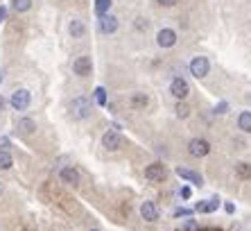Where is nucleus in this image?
<instances>
[{
  "mask_svg": "<svg viewBox=\"0 0 251 231\" xmlns=\"http://www.w3.org/2000/svg\"><path fill=\"white\" fill-rule=\"evenodd\" d=\"M68 109H70L73 120H84V118H88V116L93 114V102L86 95H77V98H73Z\"/></svg>",
  "mask_w": 251,
  "mask_h": 231,
  "instance_id": "nucleus-1",
  "label": "nucleus"
},
{
  "mask_svg": "<svg viewBox=\"0 0 251 231\" xmlns=\"http://www.w3.org/2000/svg\"><path fill=\"white\" fill-rule=\"evenodd\" d=\"M29 104H32V93L27 88H16L12 93V98H9V107L14 111H25Z\"/></svg>",
  "mask_w": 251,
  "mask_h": 231,
  "instance_id": "nucleus-2",
  "label": "nucleus"
},
{
  "mask_svg": "<svg viewBox=\"0 0 251 231\" xmlns=\"http://www.w3.org/2000/svg\"><path fill=\"white\" fill-rule=\"evenodd\" d=\"M73 73L77 77H88L93 73V59L91 55H79V57L73 59Z\"/></svg>",
  "mask_w": 251,
  "mask_h": 231,
  "instance_id": "nucleus-3",
  "label": "nucleus"
},
{
  "mask_svg": "<svg viewBox=\"0 0 251 231\" xmlns=\"http://www.w3.org/2000/svg\"><path fill=\"white\" fill-rule=\"evenodd\" d=\"M125 143L123 134L118 132V129H109V132H104V136H102V147H104L106 152H116L120 150Z\"/></svg>",
  "mask_w": 251,
  "mask_h": 231,
  "instance_id": "nucleus-4",
  "label": "nucleus"
},
{
  "mask_svg": "<svg viewBox=\"0 0 251 231\" xmlns=\"http://www.w3.org/2000/svg\"><path fill=\"white\" fill-rule=\"evenodd\" d=\"M170 93H172L179 102H183V100L190 95V84H188L183 77H175V80L170 82Z\"/></svg>",
  "mask_w": 251,
  "mask_h": 231,
  "instance_id": "nucleus-5",
  "label": "nucleus"
},
{
  "mask_svg": "<svg viewBox=\"0 0 251 231\" xmlns=\"http://www.w3.org/2000/svg\"><path fill=\"white\" fill-rule=\"evenodd\" d=\"M190 75L197 77V80H204L206 75H208V70H210V64H208V59L206 57H193L190 59Z\"/></svg>",
  "mask_w": 251,
  "mask_h": 231,
  "instance_id": "nucleus-6",
  "label": "nucleus"
},
{
  "mask_svg": "<svg viewBox=\"0 0 251 231\" xmlns=\"http://www.w3.org/2000/svg\"><path fill=\"white\" fill-rule=\"evenodd\" d=\"M145 179L147 181H165L168 179V168L163 163H150L145 168Z\"/></svg>",
  "mask_w": 251,
  "mask_h": 231,
  "instance_id": "nucleus-7",
  "label": "nucleus"
},
{
  "mask_svg": "<svg viewBox=\"0 0 251 231\" xmlns=\"http://www.w3.org/2000/svg\"><path fill=\"white\" fill-rule=\"evenodd\" d=\"M188 152H190V156L204 159V156H208V152H210V143L206 139H193L188 143Z\"/></svg>",
  "mask_w": 251,
  "mask_h": 231,
  "instance_id": "nucleus-8",
  "label": "nucleus"
},
{
  "mask_svg": "<svg viewBox=\"0 0 251 231\" xmlns=\"http://www.w3.org/2000/svg\"><path fill=\"white\" fill-rule=\"evenodd\" d=\"M140 218L145 220V222H156V220L161 218V211H158L156 202H152V200H145V202L140 204Z\"/></svg>",
  "mask_w": 251,
  "mask_h": 231,
  "instance_id": "nucleus-9",
  "label": "nucleus"
},
{
  "mask_svg": "<svg viewBox=\"0 0 251 231\" xmlns=\"http://www.w3.org/2000/svg\"><path fill=\"white\" fill-rule=\"evenodd\" d=\"M59 179H61V184L79 186L82 177H79V173H77V168H73V166H64L61 170H59Z\"/></svg>",
  "mask_w": 251,
  "mask_h": 231,
  "instance_id": "nucleus-10",
  "label": "nucleus"
},
{
  "mask_svg": "<svg viewBox=\"0 0 251 231\" xmlns=\"http://www.w3.org/2000/svg\"><path fill=\"white\" fill-rule=\"evenodd\" d=\"M156 43H158V48H172V46H176V32L172 28L158 29Z\"/></svg>",
  "mask_w": 251,
  "mask_h": 231,
  "instance_id": "nucleus-11",
  "label": "nucleus"
},
{
  "mask_svg": "<svg viewBox=\"0 0 251 231\" xmlns=\"http://www.w3.org/2000/svg\"><path fill=\"white\" fill-rule=\"evenodd\" d=\"M118 18L113 16V14H106V16H102L100 18V32H102V34H113V32H116L118 29Z\"/></svg>",
  "mask_w": 251,
  "mask_h": 231,
  "instance_id": "nucleus-12",
  "label": "nucleus"
},
{
  "mask_svg": "<svg viewBox=\"0 0 251 231\" xmlns=\"http://www.w3.org/2000/svg\"><path fill=\"white\" fill-rule=\"evenodd\" d=\"M176 174H179L181 179L195 184V186H204V177L199 173H195V170H190V168H176Z\"/></svg>",
  "mask_w": 251,
  "mask_h": 231,
  "instance_id": "nucleus-13",
  "label": "nucleus"
},
{
  "mask_svg": "<svg viewBox=\"0 0 251 231\" xmlns=\"http://www.w3.org/2000/svg\"><path fill=\"white\" fill-rule=\"evenodd\" d=\"M217 206H220V197H210V200H204V202H199L197 206H195V211L197 213H213V211H217Z\"/></svg>",
  "mask_w": 251,
  "mask_h": 231,
  "instance_id": "nucleus-14",
  "label": "nucleus"
},
{
  "mask_svg": "<svg viewBox=\"0 0 251 231\" xmlns=\"http://www.w3.org/2000/svg\"><path fill=\"white\" fill-rule=\"evenodd\" d=\"M147 104H150V98H147L145 93H134V95L129 98V107H131V109H136V111L145 109Z\"/></svg>",
  "mask_w": 251,
  "mask_h": 231,
  "instance_id": "nucleus-15",
  "label": "nucleus"
},
{
  "mask_svg": "<svg viewBox=\"0 0 251 231\" xmlns=\"http://www.w3.org/2000/svg\"><path fill=\"white\" fill-rule=\"evenodd\" d=\"M68 32H70V36H73V39H82L84 32H86V28H84V23L79 21V18H73V21H70V25H68Z\"/></svg>",
  "mask_w": 251,
  "mask_h": 231,
  "instance_id": "nucleus-16",
  "label": "nucleus"
},
{
  "mask_svg": "<svg viewBox=\"0 0 251 231\" xmlns=\"http://www.w3.org/2000/svg\"><path fill=\"white\" fill-rule=\"evenodd\" d=\"M238 129L251 134V111H242V114L238 116Z\"/></svg>",
  "mask_w": 251,
  "mask_h": 231,
  "instance_id": "nucleus-17",
  "label": "nucleus"
},
{
  "mask_svg": "<svg viewBox=\"0 0 251 231\" xmlns=\"http://www.w3.org/2000/svg\"><path fill=\"white\" fill-rule=\"evenodd\" d=\"M16 127L21 129L23 134H32L36 129V122L32 120V118H18V120H16Z\"/></svg>",
  "mask_w": 251,
  "mask_h": 231,
  "instance_id": "nucleus-18",
  "label": "nucleus"
},
{
  "mask_svg": "<svg viewBox=\"0 0 251 231\" xmlns=\"http://www.w3.org/2000/svg\"><path fill=\"white\" fill-rule=\"evenodd\" d=\"M111 5H113V0H95V14H98V18L106 16Z\"/></svg>",
  "mask_w": 251,
  "mask_h": 231,
  "instance_id": "nucleus-19",
  "label": "nucleus"
},
{
  "mask_svg": "<svg viewBox=\"0 0 251 231\" xmlns=\"http://www.w3.org/2000/svg\"><path fill=\"white\" fill-rule=\"evenodd\" d=\"M235 174L240 179H251V163H245V161L235 163Z\"/></svg>",
  "mask_w": 251,
  "mask_h": 231,
  "instance_id": "nucleus-20",
  "label": "nucleus"
},
{
  "mask_svg": "<svg viewBox=\"0 0 251 231\" xmlns=\"http://www.w3.org/2000/svg\"><path fill=\"white\" fill-rule=\"evenodd\" d=\"M14 166V156L9 154V150H0V170H9Z\"/></svg>",
  "mask_w": 251,
  "mask_h": 231,
  "instance_id": "nucleus-21",
  "label": "nucleus"
},
{
  "mask_svg": "<svg viewBox=\"0 0 251 231\" xmlns=\"http://www.w3.org/2000/svg\"><path fill=\"white\" fill-rule=\"evenodd\" d=\"M12 9L16 14L27 12V9H32V0H12Z\"/></svg>",
  "mask_w": 251,
  "mask_h": 231,
  "instance_id": "nucleus-22",
  "label": "nucleus"
},
{
  "mask_svg": "<svg viewBox=\"0 0 251 231\" xmlns=\"http://www.w3.org/2000/svg\"><path fill=\"white\" fill-rule=\"evenodd\" d=\"M93 98H95V104H100V107H106V88L104 87H98L93 91Z\"/></svg>",
  "mask_w": 251,
  "mask_h": 231,
  "instance_id": "nucleus-23",
  "label": "nucleus"
},
{
  "mask_svg": "<svg viewBox=\"0 0 251 231\" xmlns=\"http://www.w3.org/2000/svg\"><path fill=\"white\" fill-rule=\"evenodd\" d=\"M175 111H176V118H188V116H190V107H188L186 102H179Z\"/></svg>",
  "mask_w": 251,
  "mask_h": 231,
  "instance_id": "nucleus-24",
  "label": "nucleus"
},
{
  "mask_svg": "<svg viewBox=\"0 0 251 231\" xmlns=\"http://www.w3.org/2000/svg\"><path fill=\"white\" fill-rule=\"evenodd\" d=\"M190 215H193V208H183V206L175 208V218H190Z\"/></svg>",
  "mask_w": 251,
  "mask_h": 231,
  "instance_id": "nucleus-25",
  "label": "nucleus"
},
{
  "mask_svg": "<svg viewBox=\"0 0 251 231\" xmlns=\"http://www.w3.org/2000/svg\"><path fill=\"white\" fill-rule=\"evenodd\" d=\"M226 111H228V102H217V104H215V109H213V114L224 116Z\"/></svg>",
  "mask_w": 251,
  "mask_h": 231,
  "instance_id": "nucleus-26",
  "label": "nucleus"
},
{
  "mask_svg": "<svg viewBox=\"0 0 251 231\" xmlns=\"http://www.w3.org/2000/svg\"><path fill=\"white\" fill-rule=\"evenodd\" d=\"M179 195H181V200H190V197H193V188H190V186H183L181 191H179Z\"/></svg>",
  "mask_w": 251,
  "mask_h": 231,
  "instance_id": "nucleus-27",
  "label": "nucleus"
},
{
  "mask_svg": "<svg viewBox=\"0 0 251 231\" xmlns=\"http://www.w3.org/2000/svg\"><path fill=\"white\" fill-rule=\"evenodd\" d=\"M181 231H197V222H195V220H190L188 218L186 220V225H183V229Z\"/></svg>",
  "mask_w": 251,
  "mask_h": 231,
  "instance_id": "nucleus-28",
  "label": "nucleus"
},
{
  "mask_svg": "<svg viewBox=\"0 0 251 231\" xmlns=\"http://www.w3.org/2000/svg\"><path fill=\"white\" fill-rule=\"evenodd\" d=\"M9 145H12V141L7 139V136H0V150H7Z\"/></svg>",
  "mask_w": 251,
  "mask_h": 231,
  "instance_id": "nucleus-29",
  "label": "nucleus"
},
{
  "mask_svg": "<svg viewBox=\"0 0 251 231\" xmlns=\"http://www.w3.org/2000/svg\"><path fill=\"white\" fill-rule=\"evenodd\" d=\"M224 211H226L228 215H233L235 213V204L233 202H226V204H224Z\"/></svg>",
  "mask_w": 251,
  "mask_h": 231,
  "instance_id": "nucleus-30",
  "label": "nucleus"
},
{
  "mask_svg": "<svg viewBox=\"0 0 251 231\" xmlns=\"http://www.w3.org/2000/svg\"><path fill=\"white\" fill-rule=\"evenodd\" d=\"M161 7H175L176 5V0H156Z\"/></svg>",
  "mask_w": 251,
  "mask_h": 231,
  "instance_id": "nucleus-31",
  "label": "nucleus"
},
{
  "mask_svg": "<svg viewBox=\"0 0 251 231\" xmlns=\"http://www.w3.org/2000/svg\"><path fill=\"white\" fill-rule=\"evenodd\" d=\"M5 18H7V7H2V5H0V23H2Z\"/></svg>",
  "mask_w": 251,
  "mask_h": 231,
  "instance_id": "nucleus-32",
  "label": "nucleus"
},
{
  "mask_svg": "<svg viewBox=\"0 0 251 231\" xmlns=\"http://www.w3.org/2000/svg\"><path fill=\"white\" fill-rule=\"evenodd\" d=\"M5 107H7V100L0 95V111H5Z\"/></svg>",
  "mask_w": 251,
  "mask_h": 231,
  "instance_id": "nucleus-33",
  "label": "nucleus"
},
{
  "mask_svg": "<svg viewBox=\"0 0 251 231\" xmlns=\"http://www.w3.org/2000/svg\"><path fill=\"white\" fill-rule=\"evenodd\" d=\"M2 193H5V186H2V181H0V195H2Z\"/></svg>",
  "mask_w": 251,
  "mask_h": 231,
  "instance_id": "nucleus-34",
  "label": "nucleus"
},
{
  "mask_svg": "<svg viewBox=\"0 0 251 231\" xmlns=\"http://www.w3.org/2000/svg\"><path fill=\"white\" fill-rule=\"evenodd\" d=\"M0 82H2V70H0Z\"/></svg>",
  "mask_w": 251,
  "mask_h": 231,
  "instance_id": "nucleus-35",
  "label": "nucleus"
},
{
  "mask_svg": "<svg viewBox=\"0 0 251 231\" xmlns=\"http://www.w3.org/2000/svg\"><path fill=\"white\" fill-rule=\"evenodd\" d=\"M91 231H98V229H91Z\"/></svg>",
  "mask_w": 251,
  "mask_h": 231,
  "instance_id": "nucleus-36",
  "label": "nucleus"
}]
</instances>
